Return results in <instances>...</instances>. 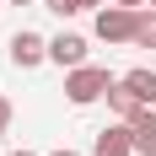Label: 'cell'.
<instances>
[{
	"instance_id": "cell-1",
	"label": "cell",
	"mask_w": 156,
	"mask_h": 156,
	"mask_svg": "<svg viewBox=\"0 0 156 156\" xmlns=\"http://www.w3.org/2000/svg\"><path fill=\"white\" fill-rule=\"evenodd\" d=\"M113 70H102V65H76V70H65V102L70 108H92V102H102L113 86Z\"/></svg>"
},
{
	"instance_id": "cell-2",
	"label": "cell",
	"mask_w": 156,
	"mask_h": 156,
	"mask_svg": "<svg viewBox=\"0 0 156 156\" xmlns=\"http://www.w3.org/2000/svg\"><path fill=\"white\" fill-rule=\"evenodd\" d=\"M135 22H140V5H97V22H92V32H97V43H135Z\"/></svg>"
},
{
	"instance_id": "cell-3",
	"label": "cell",
	"mask_w": 156,
	"mask_h": 156,
	"mask_svg": "<svg viewBox=\"0 0 156 156\" xmlns=\"http://www.w3.org/2000/svg\"><path fill=\"white\" fill-rule=\"evenodd\" d=\"M5 54H11L16 70H38V65H48V38H43V32H32V27H22V32H11Z\"/></svg>"
},
{
	"instance_id": "cell-4",
	"label": "cell",
	"mask_w": 156,
	"mask_h": 156,
	"mask_svg": "<svg viewBox=\"0 0 156 156\" xmlns=\"http://www.w3.org/2000/svg\"><path fill=\"white\" fill-rule=\"evenodd\" d=\"M48 65H59V70L86 65V38H81V32H59V38H48Z\"/></svg>"
},
{
	"instance_id": "cell-5",
	"label": "cell",
	"mask_w": 156,
	"mask_h": 156,
	"mask_svg": "<svg viewBox=\"0 0 156 156\" xmlns=\"http://www.w3.org/2000/svg\"><path fill=\"white\" fill-rule=\"evenodd\" d=\"M92 156H135V135H129L124 119H119V124H108V129H97Z\"/></svg>"
},
{
	"instance_id": "cell-6",
	"label": "cell",
	"mask_w": 156,
	"mask_h": 156,
	"mask_svg": "<svg viewBox=\"0 0 156 156\" xmlns=\"http://www.w3.org/2000/svg\"><path fill=\"white\" fill-rule=\"evenodd\" d=\"M129 135H135V156H156V108L151 102L129 119Z\"/></svg>"
},
{
	"instance_id": "cell-7",
	"label": "cell",
	"mask_w": 156,
	"mask_h": 156,
	"mask_svg": "<svg viewBox=\"0 0 156 156\" xmlns=\"http://www.w3.org/2000/svg\"><path fill=\"white\" fill-rule=\"evenodd\" d=\"M108 108H113V119H124V124H129V119H135V113H140L145 102H140V97H135V86H129V81L119 76V81H113V86H108Z\"/></svg>"
},
{
	"instance_id": "cell-8",
	"label": "cell",
	"mask_w": 156,
	"mask_h": 156,
	"mask_svg": "<svg viewBox=\"0 0 156 156\" xmlns=\"http://www.w3.org/2000/svg\"><path fill=\"white\" fill-rule=\"evenodd\" d=\"M124 81L135 86L140 102H151V108H156V70H145V65H140V70H124Z\"/></svg>"
},
{
	"instance_id": "cell-9",
	"label": "cell",
	"mask_w": 156,
	"mask_h": 156,
	"mask_svg": "<svg viewBox=\"0 0 156 156\" xmlns=\"http://www.w3.org/2000/svg\"><path fill=\"white\" fill-rule=\"evenodd\" d=\"M135 48H156V5H140V22H135Z\"/></svg>"
},
{
	"instance_id": "cell-10",
	"label": "cell",
	"mask_w": 156,
	"mask_h": 156,
	"mask_svg": "<svg viewBox=\"0 0 156 156\" xmlns=\"http://www.w3.org/2000/svg\"><path fill=\"white\" fill-rule=\"evenodd\" d=\"M102 0H43V11H54V16H81V11H97Z\"/></svg>"
},
{
	"instance_id": "cell-11",
	"label": "cell",
	"mask_w": 156,
	"mask_h": 156,
	"mask_svg": "<svg viewBox=\"0 0 156 156\" xmlns=\"http://www.w3.org/2000/svg\"><path fill=\"white\" fill-rule=\"evenodd\" d=\"M11 113H16V108H11V97H0V135L11 129Z\"/></svg>"
},
{
	"instance_id": "cell-12",
	"label": "cell",
	"mask_w": 156,
	"mask_h": 156,
	"mask_svg": "<svg viewBox=\"0 0 156 156\" xmlns=\"http://www.w3.org/2000/svg\"><path fill=\"white\" fill-rule=\"evenodd\" d=\"M48 156H81V151H70V145H59V151H48Z\"/></svg>"
},
{
	"instance_id": "cell-13",
	"label": "cell",
	"mask_w": 156,
	"mask_h": 156,
	"mask_svg": "<svg viewBox=\"0 0 156 156\" xmlns=\"http://www.w3.org/2000/svg\"><path fill=\"white\" fill-rule=\"evenodd\" d=\"M113 5H145V0H113Z\"/></svg>"
},
{
	"instance_id": "cell-14",
	"label": "cell",
	"mask_w": 156,
	"mask_h": 156,
	"mask_svg": "<svg viewBox=\"0 0 156 156\" xmlns=\"http://www.w3.org/2000/svg\"><path fill=\"white\" fill-rule=\"evenodd\" d=\"M5 156H38V151H5Z\"/></svg>"
},
{
	"instance_id": "cell-15",
	"label": "cell",
	"mask_w": 156,
	"mask_h": 156,
	"mask_svg": "<svg viewBox=\"0 0 156 156\" xmlns=\"http://www.w3.org/2000/svg\"><path fill=\"white\" fill-rule=\"evenodd\" d=\"M5 5H32V0H5Z\"/></svg>"
},
{
	"instance_id": "cell-16",
	"label": "cell",
	"mask_w": 156,
	"mask_h": 156,
	"mask_svg": "<svg viewBox=\"0 0 156 156\" xmlns=\"http://www.w3.org/2000/svg\"><path fill=\"white\" fill-rule=\"evenodd\" d=\"M145 5H156V0H145Z\"/></svg>"
},
{
	"instance_id": "cell-17",
	"label": "cell",
	"mask_w": 156,
	"mask_h": 156,
	"mask_svg": "<svg viewBox=\"0 0 156 156\" xmlns=\"http://www.w3.org/2000/svg\"><path fill=\"white\" fill-rule=\"evenodd\" d=\"M0 140H5V135H0Z\"/></svg>"
},
{
	"instance_id": "cell-18",
	"label": "cell",
	"mask_w": 156,
	"mask_h": 156,
	"mask_svg": "<svg viewBox=\"0 0 156 156\" xmlns=\"http://www.w3.org/2000/svg\"><path fill=\"white\" fill-rule=\"evenodd\" d=\"M0 5H5V0H0Z\"/></svg>"
}]
</instances>
